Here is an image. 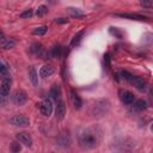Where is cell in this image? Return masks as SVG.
<instances>
[{"label":"cell","instance_id":"9a60e30c","mask_svg":"<svg viewBox=\"0 0 153 153\" xmlns=\"http://www.w3.org/2000/svg\"><path fill=\"white\" fill-rule=\"evenodd\" d=\"M118 17H123V18H130V19H136V20H145L146 17L140 16V14H131V13H122V14H117Z\"/></svg>","mask_w":153,"mask_h":153},{"label":"cell","instance_id":"30bf717a","mask_svg":"<svg viewBox=\"0 0 153 153\" xmlns=\"http://www.w3.org/2000/svg\"><path fill=\"white\" fill-rule=\"evenodd\" d=\"M29 78H30V81L32 82V85L37 86V84H38V74H37L36 68L33 66L29 67Z\"/></svg>","mask_w":153,"mask_h":153},{"label":"cell","instance_id":"2e32d148","mask_svg":"<svg viewBox=\"0 0 153 153\" xmlns=\"http://www.w3.org/2000/svg\"><path fill=\"white\" fill-rule=\"evenodd\" d=\"M67 11L72 17H76L78 18V17H82L84 16V12L81 10H79V8H75V7H68Z\"/></svg>","mask_w":153,"mask_h":153},{"label":"cell","instance_id":"3957f363","mask_svg":"<svg viewBox=\"0 0 153 153\" xmlns=\"http://www.w3.org/2000/svg\"><path fill=\"white\" fill-rule=\"evenodd\" d=\"M10 121L13 126H17V127H27L30 124V120L23 115H16Z\"/></svg>","mask_w":153,"mask_h":153},{"label":"cell","instance_id":"277c9868","mask_svg":"<svg viewBox=\"0 0 153 153\" xmlns=\"http://www.w3.org/2000/svg\"><path fill=\"white\" fill-rule=\"evenodd\" d=\"M26 100H27L26 92L23 91V90H17L16 93H14V96H13V103L16 105H23V104L26 103Z\"/></svg>","mask_w":153,"mask_h":153},{"label":"cell","instance_id":"6da1fadb","mask_svg":"<svg viewBox=\"0 0 153 153\" xmlns=\"http://www.w3.org/2000/svg\"><path fill=\"white\" fill-rule=\"evenodd\" d=\"M103 139V130L98 126L82 128L78 134V142L81 149H93L99 146Z\"/></svg>","mask_w":153,"mask_h":153},{"label":"cell","instance_id":"7c38bea8","mask_svg":"<svg viewBox=\"0 0 153 153\" xmlns=\"http://www.w3.org/2000/svg\"><path fill=\"white\" fill-rule=\"evenodd\" d=\"M72 100H73V105L76 110H80L82 108V100L75 91H72Z\"/></svg>","mask_w":153,"mask_h":153},{"label":"cell","instance_id":"4dcf8cb0","mask_svg":"<svg viewBox=\"0 0 153 153\" xmlns=\"http://www.w3.org/2000/svg\"><path fill=\"white\" fill-rule=\"evenodd\" d=\"M1 66H2V65H1V63H0V67H1Z\"/></svg>","mask_w":153,"mask_h":153},{"label":"cell","instance_id":"4316f807","mask_svg":"<svg viewBox=\"0 0 153 153\" xmlns=\"http://www.w3.org/2000/svg\"><path fill=\"white\" fill-rule=\"evenodd\" d=\"M140 4H141V6L147 7V8H151L152 7V0H141Z\"/></svg>","mask_w":153,"mask_h":153},{"label":"cell","instance_id":"52a82bcc","mask_svg":"<svg viewBox=\"0 0 153 153\" xmlns=\"http://www.w3.org/2000/svg\"><path fill=\"white\" fill-rule=\"evenodd\" d=\"M17 139H18V141H19L20 143H23V145L26 146V147H30V146L32 145V139H31V136H30L27 133H25V131L18 133V134H17Z\"/></svg>","mask_w":153,"mask_h":153},{"label":"cell","instance_id":"d6986e66","mask_svg":"<svg viewBox=\"0 0 153 153\" xmlns=\"http://www.w3.org/2000/svg\"><path fill=\"white\" fill-rule=\"evenodd\" d=\"M146 102L145 100H142V99H139V100H136L135 103H134V105H133V108H134V110H136V111H141V110H143V109H146Z\"/></svg>","mask_w":153,"mask_h":153},{"label":"cell","instance_id":"ffe728a7","mask_svg":"<svg viewBox=\"0 0 153 153\" xmlns=\"http://www.w3.org/2000/svg\"><path fill=\"white\" fill-rule=\"evenodd\" d=\"M45 32H47V26H38L32 30V35H36V36H42Z\"/></svg>","mask_w":153,"mask_h":153},{"label":"cell","instance_id":"e0dca14e","mask_svg":"<svg viewBox=\"0 0 153 153\" xmlns=\"http://www.w3.org/2000/svg\"><path fill=\"white\" fill-rule=\"evenodd\" d=\"M49 96H50L53 99H56V100H57V98H59V96H60V87H59V85H54V86L50 88Z\"/></svg>","mask_w":153,"mask_h":153},{"label":"cell","instance_id":"484cf974","mask_svg":"<svg viewBox=\"0 0 153 153\" xmlns=\"http://www.w3.org/2000/svg\"><path fill=\"white\" fill-rule=\"evenodd\" d=\"M32 14H33L32 10L29 8V10H25L24 12H22V13H20V17H22V18H30Z\"/></svg>","mask_w":153,"mask_h":153},{"label":"cell","instance_id":"ba28073f","mask_svg":"<svg viewBox=\"0 0 153 153\" xmlns=\"http://www.w3.org/2000/svg\"><path fill=\"white\" fill-rule=\"evenodd\" d=\"M66 115V104L63 100H59L56 105V118L57 120H63Z\"/></svg>","mask_w":153,"mask_h":153},{"label":"cell","instance_id":"5b68a950","mask_svg":"<svg viewBox=\"0 0 153 153\" xmlns=\"http://www.w3.org/2000/svg\"><path fill=\"white\" fill-rule=\"evenodd\" d=\"M39 109H41V112L44 115V116H50L51 115V111H53V104H51V100L50 99H44L39 103Z\"/></svg>","mask_w":153,"mask_h":153},{"label":"cell","instance_id":"cb8c5ba5","mask_svg":"<svg viewBox=\"0 0 153 153\" xmlns=\"http://www.w3.org/2000/svg\"><path fill=\"white\" fill-rule=\"evenodd\" d=\"M121 75H122L126 80H128V81H133V79L135 78L133 74H130V73L127 72V71H122V72H121Z\"/></svg>","mask_w":153,"mask_h":153},{"label":"cell","instance_id":"4fadbf2b","mask_svg":"<svg viewBox=\"0 0 153 153\" xmlns=\"http://www.w3.org/2000/svg\"><path fill=\"white\" fill-rule=\"evenodd\" d=\"M16 45V41L13 39V38H2L1 41H0V47L1 48H4V49H11V48H13Z\"/></svg>","mask_w":153,"mask_h":153},{"label":"cell","instance_id":"7402d4cb","mask_svg":"<svg viewBox=\"0 0 153 153\" xmlns=\"http://www.w3.org/2000/svg\"><path fill=\"white\" fill-rule=\"evenodd\" d=\"M50 55L53 57H60V55H61V48L59 45H54L51 48V50H50Z\"/></svg>","mask_w":153,"mask_h":153},{"label":"cell","instance_id":"44dd1931","mask_svg":"<svg viewBox=\"0 0 153 153\" xmlns=\"http://www.w3.org/2000/svg\"><path fill=\"white\" fill-rule=\"evenodd\" d=\"M7 78H11L10 73H8V69L5 66H1L0 67V79L4 80V79H7Z\"/></svg>","mask_w":153,"mask_h":153},{"label":"cell","instance_id":"ac0fdd59","mask_svg":"<svg viewBox=\"0 0 153 153\" xmlns=\"http://www.w3.org/2000/svg\"><path fill=\"white\" fill-rule=\"evenodd\" d=\"M31 53L35 55H41L43 53V47L39 43H33L31 45Z\"/></svg>","mask_w":153,"mask_h":153},{"label":"cell","instance_id":"83f0119b","mask_svg":"<svg viewBox=\"0 0 153 153\" xmlns=\"http://www.w3.org/2000/svg\"><path fill=\"white\" fill-rule=\"evenodd\" d=\"M11 149H12L13 152H19V151H20V146H19V143L13 142V143L11 145Z\"/></svg>","mask_w":153,"mask_h":153},{"label":"cell","instance_id":"f546056e","mask_svg":"<svg viewBox=\"0 0 153 153\" xmlns=\"http://www.w3.org/2000/svg\"><path fill=\"white\" fill-rule=\"evenodd\" d=\"M4 37H5V35H4V32H2L1 30H0V41H1V39H2Z\"/></svg>","mask_w":153,"mask_h":153},{"label":"cell","instance_id":"d4e9b609","mask_svg":"<svg viewBox=\"0 0 153 153\" xmlns=\"http://www.w3.org/2000/svg\"><path fill=\"white\" fill-rule=\"evenodd\" d=\"M82 33H84V31H82V30H81V31H79V32H78V33L74 36V38L72 39V43H71V45H75V44H76V43L80 41V38H81Z\"/></svg>","mask_w":153,"mask_h":153},{"label":"cell","instance_id":"603a6c76","mask_svg":"<svg viewBox=\"0 0 153 153\" xmlns=\"http://www.w3.org/2000/svg\"><path fill=\"white\" fill-rule=\"evenodd\" d=\"M48 12V7L45 6V5H41V6H38V8H37V11H36V14L38 16V17H42L43 14H45Z\"/></svg>","mask_w":153,"mask_h":153},{"label":"cell","instance_id":"9c48e42d","mask_svg":"<svg viewBox=\"0 0 153 153\" xmlns=\"http://www.w3.org/2000/svg\"><path fill=\"white\" fill-rule=\"evenodd\" d=\"M10 88H11V78L4 79L2 84L0 86V96L1 97H6L10 93Z\"/></svg>","mask_w":153,"mask_h":153},{"label":"cell","instance_id":"f1b7e54d","mask_svg":"<svg viewBox=\"0 0 153 153\" xmlns=\"http://www.w3.org/2000/svg\"><path fill=\"white\" fill-rule=\"evenodd\" d=\"M68 20L67 19H65V18H56L55 19V23H57V24H65V23H67Z\"/></svg>","mask_w":153,"mask_h":153},{"label":"cell","instance_id":"5bb4252c","mask_svg":"<svg viewBox=\"0 0 153 153\" xmlns=\"http://www.w3.org/2000/svg\"><path fill=\"white\" fill-rule=\"evenodd\" d=\"M133 82H134V86L140 90V91H143L146 88V81L142 79V78H139V76H135L133 79Z\"/></svg>","mask_w":153,"mask_h":153},{"label":"cell","instance_id":"8992f818","mask_svg":"<svg viewBox=\"0 0 153 153\" xmlns=\"http://www.w3.org/2000/svg\"><path fill=\"white\" fill-rule=\"evenodd\" d=\"M118 96H120V99L124 104H131L134 102V94L128 90H120Z\"/></svg>","mask_w":153,"mask_h":153},{"label":"cell","instance_id":"8fae6325","mask_svg":"<svg viewBox=\"0 0 153 153\" xmlns=\"http://www.w3.org/2000/svg\"><path fill=\"white\" fill-rule=\"evenodd\" d=\"M54 73V68L49 65H44L41 69H39V76L41 78H47V76H50L51 74Z\"/></svg>","mask_w":153,"mask_h":153},{"label":"cell","instance_id":"7a4b0ae2","mask_svg":"<svg viewBox=\"0 0 153 153\" xmlns=\"http://www.w3.org/2000/svg\"><path fill=\"white\" fill-rule=\"evenodd\" d=\"M111 109V103L108 98H98L90 104V114L93 117H104Z\"/></svg>","mask_w":153,"mask_h":153}]
</instances>
